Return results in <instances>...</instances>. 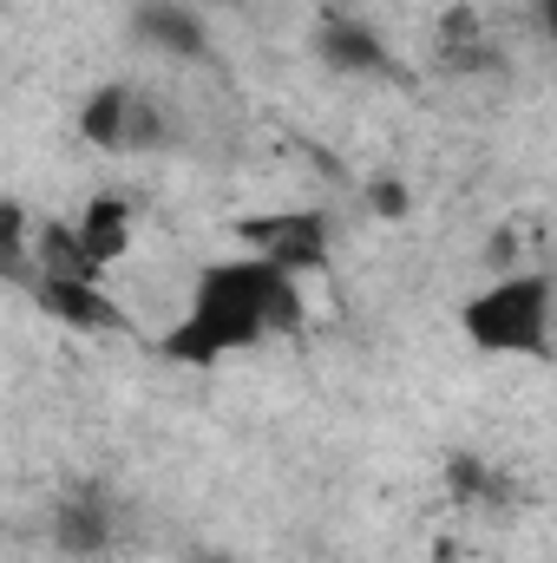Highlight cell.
Segmentation results:
<instances>
[{"mask_svg":"<svg viewBox=\"0 0 557 563\" xmlns=\"http://www.w3.org/2000/svg\"><path fill=\"white\" fill-rule=\"evenodd\" d=\"M532 13H538V26H545V40L557 46V0H532Z\"/></svg>","mask_w":557,"mask_h":563,"instance_id":"9c48e42d","label":"cell"},{"mask_svg":"<svg viewBox=\"0 0 557 563\" xmlns=\"http://www.w3.org/2000/svg\"><path fill=\"white\" fill-rule=\"evenodd\" d=\"M466 341L479 354H518V361H551L557 334V288L538 269H512V276L485 282L466 314H459Z\"/></svg>","mask_w":557,"mask_h":563,"instance_id":"7a4b0ae2","label":"cell"},{"mask_svg":"<svg viewBox=\"0 0 557 563\" xmlns=\"http://www.w3.org/2000/svg\"><path fill=\"white\" fill-rule=\"evenodd\" d=\"M204 7H230V0H204Z\"/></svg>","mask_w":557,"mask_h":563,"instance_id":"30bf717a","label":"cell"},{"mask_svg":"<svg viewBox=\"0 0 557 563\" xmlns=\"http://www.w3.org/2000/svg\"><path fill=\"white\" fill-rule=\"evenodd\" d=\"M79 139L99 151H151V144H164V119L139 99V86L112 79L79 106Z\"/></svg>","mask_w":557,"mask_h":563,"instance_id":"277c9868","label":"cell"},{"mask_svg":"<svg viewBox=\"0 0 557 563\" xmlns=\"http://www.w3.org/2000/svg\"><path fill=\"white\" fill-rule=\"evenodd\" d=\"M53 538H59V551H73V558L106 551V544H112V505H106V498H59Z\"/></svg>","mask_w":557,"mask_h":563,"instance_id":"52a82bcc","label":"cell"},{"mask_svg":"<svg viewBox=\"0 0 557 563\" xmlns=\"http://www.w3.org/2000/svg\"><path fill=\"white\" fill-rule=\"evenodd\" d=\"M144 33L164 46V53H184V59H197V53H210V26L190 13V7H144Z\"/></svg>","mask_w":557,"mask_h":563,"instance_id":"ba28073f","label":"cell"},{"mask_svg":"<svg viewBox=\"0 0 557 563\" xmlns=\"http://www.w3.org/2000/svg\"><path fill=\"white\" fill-rule=\"evenodd\" d=\"M237 250L276 263L282 276H328L335 263V230L321 210H263V217H243L237 223Z\"/></svg>","mask_w":557,"mask_h":563,"instance_id":"3957f363","label":"cell"},{"mask_svg":"<svg viewBox=\"0 0 557 563\" xmlns=\"http://www.w3.org/2000/svg\"><path fill=\"white\" fill-rule=\"evenodd\" d=\"M315 53H321L335 73H387L381 33H374L368 20H354V13H328L321 33H315Z\"/></svg>","mask_w":557,"mask_h":563,"instance_id":"8992f818","label":"cell"},{"mask_svg":"<svg viewBox=\"0 0 557 563\" xmlns=\"http://www.w3.org/2000/svg\"><path fill=\"white\" fill-rule=\"evenodd\" d=\"M302 282L282 276L276 263L237 250L223 263H210L204 276L190 282L184 314L164 334V361L177 367H223L230 354H250L276 334L302 328Z\"/></svg>","mask_w":557,"mask_h":563,"instance_id":"6da1fadb","label":"cell"},{"mask_svg":"<svg viewBox=\"0 0 557 563\" xmlns=\"http://www.w3.org/2000/svg\"><path fill=\"white\" fill-rule=\"evenodd\" d=\"M73 236H79L86 263L112 276V269L132 256V243H139V217H132V203H125L119 190H99V197H86V210L73 217Z\"/></svg>","mask_w":557,"mask_h":563,"instance_id":"5b68a950","label":"cell"}]
</instances>
